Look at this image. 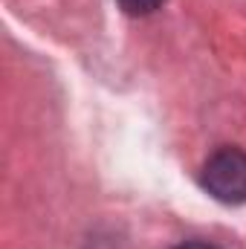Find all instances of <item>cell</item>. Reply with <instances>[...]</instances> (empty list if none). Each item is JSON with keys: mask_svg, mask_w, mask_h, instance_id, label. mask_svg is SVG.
<instances>
[{"mask_svg": "<svg viewBox=\"0 0 246 249\" xmlns=\"http://www.w3.org/2000/svg\"><path fill=\"white\" fill-rule=\"evenodd\" d=\"M203 188L220 203H246V151L220 148L214 151L200 171Z\"/></svg>", "mask_w": 246, "mask_h": 249, "instance_id": "6da1fadb", "label": "cell"}, {"mask_svg": "<svg viewBox=\"0 0 246 249\" xmlns=\"http://www.w3.org/2000/svg\"><path fill=\"white\" fill-rule=\"evenodd\" d=\"M165 0H119L124 15H133V18H142V15H151L162 6Z\"/></svg>", "mask_w": 246, "mask_h": 249, "instance_id": "7a4b0ae2", "label": "cell"}, {"mask_svg": "<svg viewBox=\"0 0 246 249\" xmlns=\"http://www.w3.org/2000/svg\"><path fill=\"white\" fill-rule=\"evenodd\" d=\"M177 249H217V247H211V244H203V241H188V244H180Z\"/></svg>", "mask_w": 246, "mask_h": 249, "instance_id": "3957f363", "label": "cell"}]
</instances>
